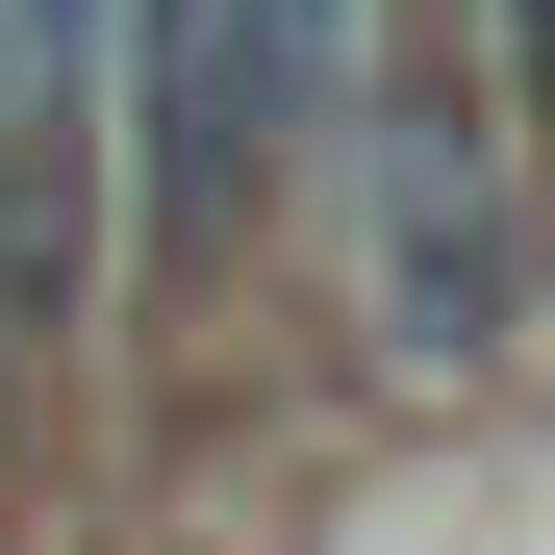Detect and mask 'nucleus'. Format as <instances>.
Returning <instances> with one entry per match:
<instances>
[{"mask_svg":"<svg viewBox=\"0 0 555 555\" xmlns=\"http://www.w3.org/2000/svg\"><path fill=\"white\" fill-rule=\"evenodd\" d=\"M480 76H505V152H530V203H555V0H480Z\"/></svg>","mask_w":555,"mask_h":555,"instance_id":"obj_3","label":"nucleus"},{"mask_svg":"<svg viewBox=\"0 0 555 555\" xmlns=\"http://www.w3.org/2000/svg\"><path fill=\"white\" fill-rule=\"evenodd\" d=\"M353 0H102V228L127 304H228V278L328 203Z\"/></svg>","mask_w":555,"mask_h":555,"instance_id":"obj_2","label":"nucleus"},{"mask_svg":"<svg viewBox=\"0 0 555 555\" xmlns=\"http://www.w3.org/2000/svg\"><path fill=\"white\" fill-rule=\"evenodd\" d=\"M0 127H26V0H0Z\"/></svg>","mask_w":555,"mask_h":555,"instance_id":"obj_4","label":"nucleus"},{"mask_svg":"<svg viewBox=\"0 0 555 555\" xmlns=\"http://www.w3.org/2000/svg\"><path fill=\"white\" fill-rule=\"evenodd\" d=\"M328 228H353V328L404 379H505L555 304V203L505 152L480 0H353V102H328Z\"/></svg>","mask_w":555,"mask_h":555,"instance_id":"obj_1","label":"nucleus"}]
</instances>
